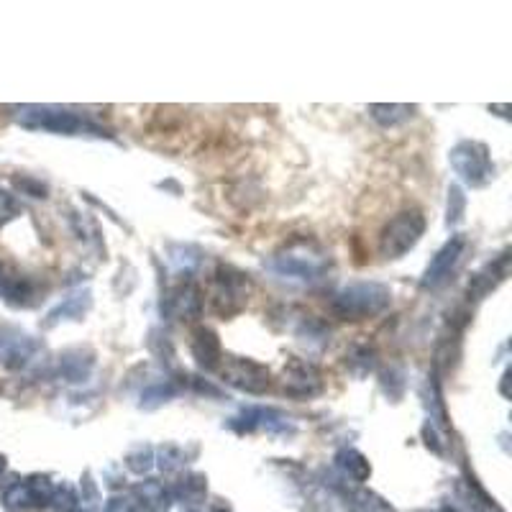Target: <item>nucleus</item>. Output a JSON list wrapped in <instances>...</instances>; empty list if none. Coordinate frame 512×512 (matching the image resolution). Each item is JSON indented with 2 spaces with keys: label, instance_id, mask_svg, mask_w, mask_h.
<instances>
[{
  "label": "nucleus",
  "instance_id": "1",
  "mask_svg": "<svg viewBox=\"0 0 512 512\" xmlns=\"http://www.w3.org/2000/svg\"><path fill=\"white\" fill-rule=\"evenodd\" d=\"M13 121L29 131H49V134L64 136H111L88 116L70 108H59V105H18L13 108Z\"/></svg>",
  "mask_w": 512,
  "mask_h": 512
},
{
  "label": "nucleus",
  "instance_id": "2",
  "mask_svg": "<svg viewBox=\"0 0 512 512\" xmlns=\"http://www.w3.org/2000/svg\"><path fill=\"white\" fill-rule=\"evenodd\" d=\"M331 267V256L308 241H292L267 262V269L282 280L318 282Z\"/></svg>",
  "mask_w": 512,
  "mask_h": 512
},
{
  "label": "nucleus",
  "instance_id": "3",
  "mask_svg": "<svg viewBox=\"0 0 512 512\" xmlns=\"http://www.w3.org/2000/svg\"><path fill=\"white\" fill-rule=\"evenodd\" d=\"M392 292L387 285L379 282H354L346 285L344 290H338L331 300V310L336 318L341 320H369L382 315L390 308Z\"/></svg>",
  "mask_w": 512,
  "mask_h": 512
},
{
  "label": "nucleus",
  "instance_id": "4",
  "mask_svg": "<svg viewBox=\"0 0 512 512\" xmlns=\"http://www.w3.org/2000/svg\"><path fill=\"white\" fill-rule=\"evenodd\" d=\"M448 162H451V169L459 175V180L464 182V185L474 187V190L487 187L497 175L495 162L489 157L487 144H482V141H459V144L448 152Z\"/></svg>",
  "mask_w": 512,
  "mask_h": 512
},
{
  "label": "nucleus",
  "instance_id": "5",
  "mask_svg": "<svg viewBox=\"0 0 512 512\" xmlns=\"http://www.w3.org/2000/svg\"><path fill=\"white\" fill-rule=\"evenodd\" d=\"M425 233V216L423 210L408 208L397 213L387 226L379 233V254L384 259H402L413 251Z\"/></svg>",
  "mask_w": 512,
  "mask_h": 512
},
{
  "label": "nucleus",
  "instance_id": "6",
  "mask_svg": "<svg viewBox=\"0 0 512 512\" xmlns=\"http://www.w3.org/2000/svg\"><path fill=\"white\" fill-rule=\"evenodd\" d=\"M251 295L249 274L231 264H221L216 269V280H213V292H210V308L221 318H233L236 313L246 308Z\"/></svg>",
  "mask_w": 512,
  "mask_h": 512
},
{
  "label": "nucleus",
  "instance_id": "7",
  "mask_svg": "<svg viewBox=\"0 0 512 512\" xmlns=\"http://www.w3.org/2000/svg\"><path fill=\"white\" fill-rule=\"evenodd\" d=\"M228 428L236 433H269V436H292L295 433V420L277 408H264V405H251L241 410L236 418L228 420Z\"/></svg>",
  "mask_w": 512,
  "mask_h": 512
},
{
  "label": "nucleus",
  "instance_id": "8",
  "mask_svg": "<svg viewBox=\"0 0 512 512\" xmlns=\"http://www.w3.org/2000/svg\"><path fill=\"white\" fill-rule=\"evenodd\" d=\"M218 369H221L223 382L231 384L233 390L246 392V395H262V392L269 390V384H272L269 367H264V364H259L254 359L233 356V359L223 361Z\"/></svg>",
  "mask_w": 512,
  "mask_h": 512
},
{
  "label": "nucleus",
  "instance_id": "9",
  "mask_svg": "<svg viewBox=\"0 0 512 512\" xmlns=\"http://www.w3.org/2000/svg\"><path fill=\"white\" fill-rule=\"evenodd\" d=\"M54 484L49 482V477H41V474H34V477L18 479L11 487L3 492V507L8 512H29V510H41L52 502Z\"/></svg>",
  "mask_w": 512,
  "mask_h": 512
},
{
  "label": "nucleus",
  "instance_id": "10",
  "mask_svg": "<svg viewBox=\"0 0 512 512\" xmlns=\"http://www.w3.org/2000/svg\"><path fill=\"white\" fill-rule=\"evenodd\" d=\"M466 251V239L464 236H451L441 249L436 251V256L431 259V264L425 267L423 280H420V287L423 290H438V287L446 285L451 280V274L459 267L461 256Z\"/></svg>",
  "mask_w": 512,
  "mask_h": 512
},
{
  "label": "nucleus",
  "instance_id": "11",
  "mask_svg": "<svg viewBox=\"0 0 512 512\" xmlns=\"http://www.w3.org/2000/svg\"><path fill=\"white\" fill-rule=\"evenodd\" d=\"M41 354V344L26 331L3 326L0 328V364L8 369H26Z\"/></svg>",
  "mask_w": 512,
  "mask_h": 512
},
{
  "label": "nucleus",
  "instance_id": "12",
  "mask_svg": "<svg viewBox=\"0 0 512 512\" xmlns=\"http://www.w3.org/2000/svg\"><path fill=\"white\" fill-rule=\"evenodd\" d=\"M282 392L295 400H310L323 392V377L315 364L305 359H290L282 372Z\"/></svg>",
  "mask_w": 512,
  "mask_h": 512
},
{
  "label": "nucleus",
  "instance_id": "13",
  "mask_svg": "<svg viewBox=\"0 0 512 512\" xmlns=\"http://www.w3.org/2000/svg\"><path fill=\"white\" fill-rule=\"evenodd\" d=\"M162 313L169 320H195L203 313V297H200L198 285L192 280L177 282L175 287H169L164 292Z\"/></svg>",
  "mask_w": 512,
  "mask_h": 512
},
{
  "label": "nucleus",
  "instance_id": "14",
  "mask_svg": "<svg viewBox=\"0 0 512 512\" xmlns=\"http://www.w3.org/2000/svg\"><path fill=\"white\" fill-rule=\"evenodd\" d=\"M331 489L338 495L341 505L349 512H397L390 502L379 497L377 492L367 489L364 484H351L338 479V482H328Z\"/></svg>",
  "mask_w": 512,
  "mask_h": 512
},
{
  "label": "nucleus",
  "instance_id": "15",
  "mask_svg": "<svg viewBox=\"0 0 512 512\" xmlns=\"http://www.w3.org/2000/svg\"><path fill=\"white\" fill-rule=\"evenodd\" d=\"M39 287L31 277L21 274L18 269L0 264V297L13 308H31L36 303Z\"/></svg>",
  "mask_w": 512,
  "mask_h": 512
},
{
  "label": "nucleus",
  "instance_id": "16",
  "mask_svg": "<svg viewBox=\"0 0 512 512\" xmlns=\"http://www.w3.org/2000/svg\"><path fill=\"white\" fill-rule=\"evenodd\" d=\"M451 510L454 512H505L484 495V489L477 487L472 479H456L451 489Z\"/></svg>",
  "mask_w": 512,
  "mask_h": 512
},
{
  "label": "nucleus",
  "instance_id": "17",
  "mask_svg": "<svg viewBox=\"0 0 512 512\" xmlns=\"http://www.w3.org/2000/svg\"><path fill=\"white\" fill-rule=\"evenodd\" d=\"M190 351L195 364H198L200 369H205V372H213V369H218L223 364L221 338H218V333L213 331V328L203 326L192 333Z\"/></svg>",
  "mask_w": 512,
  "mask_h": 512
},
{
  "label": "nucleus",
  "instance_id": "18",
  "mask_svg": "<svg viewBox=\"0 0 512 512\" xmlns=\"http://www.w3.org/2000/svg\"><path fill=\"white\" fill-rule=\"evenodd\" d=\"M507 267H510V254H507V251H502L497 259H492L489 264H484V267L474 274L472 282H469V297L479 300V297H484L487 292L495 290L500 282H505Z\"/></svg>",
  "mask_w": 512,
  "mask_h": 512
},
{
  "label": "nucleus",
  "instance_id": "19",
  "mask_svg": "<svg viewBox=\"0 0 512 512\" xmlns=\"http://www.w3.org/2000/svg\"><path fill=\"white\" fill-rule=\"evenodd\" d=\"M131 497L139 505V510L146 512H167L172 507V492L164 482L159 479H146V482H139L134 489H131Z\"/></svg>",
  "mask_w": 512,
  "mask_h": 512
},
{
  "label": "nucleus",
  "instance_id": "20",
  "mask_svg": "<svg viewBox=\"0 0 512 512\" xmlns=\"http://www.w3.org/2000/svg\"><path fill=\"white\" fill-rule=\"evenodd\" d=\"M336 472L344 482L351 484H364L372 477V464L367 461V456L356 451V448H341L336 454Z\"/></svg>",
  "mask_w": 512,
  "mask_h": 512
},
{
  "label": "nucleus",
  "instance_id": "21",
  "mask_svg": "<svg viewBox=\"0 0 512 512\" xmlns=\"http://www.w3.org/2000/svg\"><path fill=\"white\" fill-rule=\"evenodd\" d=\"M90 305H93V295H90V290L72 292V295L64 297L62 303L54 305V308L49 310L44 326L54 328L57 323H64V320H80L82 315L88 313Z\"/></svg>",
  "mask_w": 512,
  "mask_h": 512
},
{
  "label": "nucleus",
  "instance_id": "22",
  "mask_svg": "<svg viewBox=\"0 0 512 512\" xmlns=\"http://www.w3.org/2000/svg\"><path fill=\"white\" fill-rule=\"evenodd\" d=\"M169 492H172V500L175 502H182L187 507H198L208 497V482H205L203 474L187 472L169 487Z\"/></svg>",
  "mask_w": 512,
  "mask_h": 512
},
{
  "label": "nucleus",
  "instance_id": "23",
  "mask_svg": "<svg viewBox=\"0 0 512 512\" xmlns=\"http://www.w3.org/2000/svg\"><path fill=\"white\" fill-rule=\"evenodd\" d=\"M93 364V351L85 356L82 349H70L59 356V372H62V377L67 379V382H85V379L90 377V372H93Z\"/></svg>",
  "mask_w": 512,
  "mask_h": 512
},
{
  "label": "nucleus",
  "instance_id": "24",
  "mask_svg": "<svg viewBox=\"0 0 512 512\" xmlns=\"http://www.w3.org/2000/svg\"><path fill=\"white\" fill-rule=\"evenodd\" d=\"M369 113H372V118L379 123V126L390 128V126H397V123L408 121V118L415 113V105L377 103V105H372V108H369Z\"/></svg>",
  "mask_w": 512,
  "mask_h": 512
},
{
  "label": "nucleus",
  "instance_id": "25",
  "mask_svg": "<svg viewBox=\"0 0 512 512\" xmlns=\"http://www.w3.org/2000/svg\"><path fill=\"white\" fill-rule=\"evenodd\" d=\"M177 392H180V387H177L172 379H164V382L152 384V387H146V390L141 392V408L144 410L159 408V405H164V402L172 400Z\"/></svg>",
  "mask_w": 512,
  "mask_h": 512
},
{
  "label": "nucleus",
  "instance_id": "26",
  "mask_svg": "<svg viewBox=\"0 0 512 512\" xmlns=\"http://www.w3.org/2000/svg\"><path fill=\"white\" fill-rule=\"evenodd\" d=\"M154 448L152 446H144V443H139V446H134L131 451L126 454V466H128V472H134V474H146L149 469L154 466Z\"/></svg>",
  "mask_w": 512,
  "mask_h": 512
},
{
  "label": "nucleus",
  "instance_id": "27",
  "mask_svg": "<svg viewBox=\"0 0 512 512\" xmlns=\"http://www.w3.org/2000/svg\"><path fill=\"white\" fill-rule=\"evenodd\" d=\"M49 505L57 512H80L82 497L77 495V489L70 487V484H62V487H54L52 502Z\"/></svg>",
  "mask_w": 512,
  "mask_h": 512
},
{
  "label": "nucleus",
  "instance_id": "28",
  "mask_svg": "<svg viewBox=\"0 0 512 512\" xmlns=\"http://www.w3.org/2000/svg\"><path fill=\"white\" fill-rule=\"evenodd\" d=\"M446 428H441V425H436L433 420H425L423 425V438H425V446L431 448L433 454L436 456H446L448 454V441H446Z\"/></svg>",
  "mask_w": 512,
  "mask_h": 512
},
{
  "label": "nucleus",
  "instance_id": "29",
  "mask_svg": "<svg viewBox=\"0 0 512 512\" xmlns=\"http://www.w3.org/2000/svg\"><path fill=\"white\" fill-rule=\"evenodd\" d=\"M185 461L187 456L180 446L167 443V446L159 448V469H162V472H180L182 466H185Z\"/></svg>",
  "mask_w": 512,
  "mask_h": 512
},
{
  "label": "nucleus",
  "instance_id": "30",
  "mask_svg": "<svg viewBox=\"0 0 512 512\" xmlns=\"http://www.w3.org/2000/svg\"><path fill=\"white\" fill-rule=\"evenodd\" d=\"M374 364H377V354H374V349H369V346H354V351H351V359H349V367L354 369L356 374L372 372Z\"/></svg>",
  "mask_w": 512,
  "mask_h": 512
},
{
  "label": "nucleus",
  "instance_id": "31",
  "mask_svg": "<svg viewBox=\"0 0 512 512\" xmlns=\"http://www.w3.org/2000/svg\"><path fill=\"white\" fill-rule=\"evenodd\" d=\"M464 210H466L464 190H461L459 185H451L448 187V226H456V223H461V218H464Z\"/></svg>",
  "mask_w": 512,
  "mask_h": 512
},
{
  "label": "nucleus",
  "instance_id": "32",
  "mask_svg": "<svg viewBox=\"0 0 512 512\" xmlns=\"http://www.w3.org/2000/svg\"><path fill=\"white\" fill-rule=\"evenodd\" d=\"M105 512H141L139 505L134 502V497L131 495H116L108 500V505H105Z\"/></svg>",
  "mask_w": 512,
  "mask_h": 512
},
{
  "label": "nucleus",
  "instance_id": "33",
  "mask_svg": "<svg viewBox=\"0 0 512 512\" xmlns=\"http://www.w3.org/2000/svg\"><path fill=\"white\" fill-rule=\"evenodd\" d=\"M16 187L21 192L34 195V198H47V185L39 180H31V177H16Z\"/></svg>",
  "mask_w": 512,
  "mask_h": 512
},
{
  "label": "nucleus",
  "instance_id": "34",
  "mask_svg": "<svg viewBox=\"0 0 512 512\" xmlns=\"http://www.w3.org/2000/svg\"><path fill=\"white\" fill-rule=\"evenodd\" d=\"M18 205L13 200L11 192H0V221H8V218H16Z\"/></svg>",
  "mask_w": 512,
  "mask_h": 512
},
{
  "label": "nucleus",
  "instance_id": "35",
  "mask_svg": "<svg viewBox=\"0 0 512 512\" xmlns=\"http://www.w3.org/2000/svg\"><path fill=\"white\" fill-rule=\"evenodd\" d=\"M3 472H6V456L0 454V477H3Z\"/></svg>",
  "mask_w": 512,
  "mask_h": 512
},
{
  "label": "nucleus",
  "instance_id": "36",
  "mask_svg": "<svg viewBox=\"0 0 512 512\" xmlns=\"http://www.w3.org/2000/svg\"><path fill=\"white\" fill-rule=\"evenodd\" d=\"M310 512H328V510H323V507H315V510H310Z\"/></svg>",
  "mask_w": 512,
  "mask_h": 512
}]
</instances>
